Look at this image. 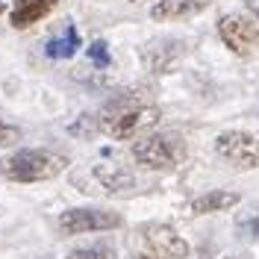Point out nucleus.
I'll return each mask as SVG.
<instances>
[{
  "mask_svg": "<svg viewBox=\"0 0 259 259\" xmlns=\"http://www.w3.org/2000/svg\"><path fill=\"white\" fill-rule=\"evenodd\" d=\"M153 124H159V109L136 92L112 97L97 118V130L112 139H136L139 133L150 130Z\"/></svg>",
  "mask_w": 259,
  "mask_h": 259,
  "instance_id": "nucleus-1",
  "label": "nucleus"
},
{
  "mask_svg": "<svg viewBox=\"0 0 259 259\" xmlns=\"http://www.w3.org/2000/svg\"><path fill=\"white\" fill-rule=\"evenodd\" d=\"M65 168H68V156L45 147H27L0 159V174L12 183H45L59 177Z\"/></svg>",
  "mask_w": 259,
  "mask_h": 259,
  "instance_id": "nucleus-2",
  "label": "nucleus"
},
{
  "mask_svg": "<svg viewBox=\"0 0 259 259\" xmlns=\"http://www.w3.org/2000/svg\"><path fill=\"white\" fill-rule=\"evenodd\" d=\"M186 156V145L180 142L177 136H145L133 145V159L145 168L153 171H168V168H177Z\"/></svg>",
  "mask_w": 259,
  "mask_h": 259,
  "instance_id": "nucleus-3",
  "label": "nucleus"
},
{
  "mask_svg": "<svg viewBox=\"0 0 259 259\" xmlns=\"http://www.w3.org/2000/svg\"><path fill=\"white\" fill-rule=\"evenodd\" d=\"M124 218L112 209H65L59 215V230L65 236H82V233H103V230H118Z\"/></svg>",
  "mask_w": 259,
  "mask_h": 259,
  "instance_id": "nucleus-4",
  "label": "nucleus"
},
{
  "mask_svg": "<svg viewBox=\"0 0 259 259\" xmlns=\"http://www.w3.org/2000/svg\"><path fill=\"white\" fill-rule=\"evenodd\" d=\"M215 150L236 168H259V133L227 130L215 139Z\"/></svg>",
  "mask_w": 259,
  "mask_h": 259,
  "instance_id": "nucleus-5",
  "label": "nucleus"
},
{
  "mask_svg": "<svg viewBox=\"0 0 259 259\" xmlns=\"http://www.w3.org/2000/svg\"><path fill=\"white\" fill-rule=\"evenodd\" d=\"M142 242H145V253L156 259H186L189 256V244L177 230L168 224H147L142 227Z\"/></svg>",
  "mask_w": 259,
  "mask_h": 259,
  "instance_id": "nucleus-6",
  "label": "nucleus"
},
{
  "mask_svg": "<svg viewBox=\"0 0 259 259\" xmlns=\"http://www.w3.org/2000/svg\"><path fill=\"white\" fill-rule=\"evenodd\" d=\"M218 35L227 48L239 56H247L259 45V27L242 15H224L218 21Z\"/></svg>",
  "mask_w": 259,
  "mask_h": 259,
  "instance_id": "nucleus-7",
  "label": "nucleus"
},
{
  "mask_svg": "<svg viewBox=\"0 0 259 259\" xmlns=\"http://www.w3.org/2000/svg\"><path fill=\"white\" fill-rule=\"evenodd\" d=\"M59 0H15L9 9V24L15 30H27L32 24H38L41 18H48L56 9Z\"/></svg>",
  "mask_w": 259,
  "mask_h": 259,
  "instance_id": "nucleus-8",
  "label": "nucleus"
},
{
  "mask_svg": "<svg viewBox=\"0 0 259 259\" xmlns=\"http://www.w3.org/2000/svg\"><path fill=\"white\" fill-rule=\"evenodd\" d=\"M92 174H95V180L100 183V189H106L109 194L127 192V189L136 186L133 171L124 168V165H118V162H97L95 168H92Z\"/></svg>",
  "mask_w": 259,
  "mask_h": 259,
  "instance_id": "nucleus-9",
  "label": "nucleus"
},
{
  "mask_svg": "<svg viewBox=\"0 0 259 259\" xmlns=\"http://www.w3.org/2000/svg\"><path fill=\"white\" fill-rule=\"evenodd\" d=\"M212 0H159L153 9H150V18L153 21H183V18H192L197 12H203Z\"/></svg>",
  "mask_w": 259,
  "mask_h": 259,
  "instance_id": "nucleus-10",
  "label": "nucleus"
},
{
  "mask_svg": "<svg viewBox=\"0 0 259 259\" xmlns=\"http://www.w3.org/2000/svg\"><path fill=\"white\" fill-rule=\"evenodd\" d=\"M242 200V194L236 192H206L200 194V197H194L192 203H189V212L192 215H209V212H224V209H233L236 203Z\"/></svg>",
  "mask_w": 259,
  "mask_h": 259,
  "instance_id": "nucleus-11",
  "label": "nucleus"
},
{
  "mask_svg": "<svg viewBox=\"0 0 259 259\" xmlns=\"http://www.w3.org/2000/svg\"><path fill=\"white\" fill-rule=\"evenodd\" d=\"M77 48H80V32H77L74 24H68L62 35L48 41V56L50 59H71L77 53Z\"/></svg>",
  "mask_w": 259,
  "mask_h": 259,
  "instance_id": "nucleus-12",
  "label": "nucleus"
},
{
  "mask_svg": "<svg viewBox=\"0 0 259 259\" xmlns=\"http://www.w3.org/2000/svg\"><path fill=\"white\" fill-rule=\"evenodd\" d=\"M65 259H118L115 256V247L106 242L100 244H85V247H74V250H68V256Z\"/></svg>",
  "mask_w": 259,
  "mask_h": 259,
  "instance_id": "nucleus-13",
  "label": "nucleus"
},
{
  "mask_svg": "<svg viewBox=\"0 0 259 259\" xmlns=\"http://www.w3.org/2000/svg\"><path fill=\"white\" fill-rule=\"evenodd\" d=\"M236 233H239L242 239L256 242L259 239V209L247 212V215H239V221H236Z\"/></svg>",
  "mask_w": 259,
  "mask_h": 259,
  "instance_id": "nucleus-14",
  "label": "nucleus"
},
{
  "mask_svg": "<svg viewBox=\"0 0 259 259\" xmlns=\"http://www.w3.org/2000/svg\"><path fill=\"white\" fill-rule=\"evenodd\" d=\"M89 59H92L97 68H106V65L112 62V59H109V45H106L103 38L92 41V45H89Z\"/></svg>",
  "mask_w": 259,
  "mask_h": 259,
  "instance_id": "nucleus-15",
  "label": "nucleus"
},
{
  "mask_svg": "<svg viewBox=\"0 0 259 259\" xmlns=\"http://www.w3.org/2000/svg\"><path fill=\"white\" fill-rule=\"evenodd\" d=\"M97 130V118H92V115H80L71 127H68V133L71 136H89V133H95Z\"/></svg>",
  "mask_w": 259,
  "mask_h": 259,
  "instance_id": "nucleus-16",
  "label": "nucleus"
},
{
  "mask_svg": "<svg viewBox=\"0 0 259 259\" xmlns=\"http://www.w3.org/2000/svg\"><path fill=\"white\" fill-rule=\"evenodd\" d=\"M21 142V130L15 124H6L3 118H0V147H12Z\"/></svg>",
  "mask_w": 259,
  "mask_h": 259,
  "instance_id": "nucleus-17",
  "label": "nucleus"
},
{
  "mask_svg": "<svg viewBox=\"0 0 259 259\" xmlns=\"http://www.w3.org/2000/svg\"><path fill=\"white\" fill-rule=\"evenodd\" d=\"M244 6H247V12L253 18H259V0H244Z\"/></svg>",
  "mask_w": 259,
  "mask_h": 259,
  "instance_id": "nucleus-18",
  "label": "nucleus"
},
{
  "mask_svg": "<svg viewBox=\"0 0 259 259\" xmlns=\"http://www.w3.org/2000/svg\"><path fill=\"white\" fill-rule=\"evenodd\" d=\"M133 259H156V256H150V253H145V250H142V253H136Z\"/></svg>",
  "mask_w": 259,
  "mask_h": 259,
  "instance_id": "nucleus-19",
  "label": "nucleus"
},
{
  "mask_svg": "<svg viewBox=\"0 0 259 259\" xmlns=\"http://www.w3.org/2000/svg\"><path fill=\"white\" fill-rule=\"evenodd\" d=\"M3 12H6V6H3V3H0V18H3Z\"/></svg>",
  "mask_w": 259,
  "mask_h": 259,
  "instance_id": "nucleus-20",
  "label": "nucleus"
},
{
  "mask_svg": "<svg viewBox=\"0 0 259 259\" xmlns=\"http://www.w3.org/2000/svg\"><path fill=\"white\" fill-rule=\"evenodd\" d=\"M227 259H239V256H227Z\"/></svg>",
  "mask_w": 259,
  "mask_h": 259,
  "instance_id": "nucleus-21",
  "label": "nucleus"
}]
</instances>
